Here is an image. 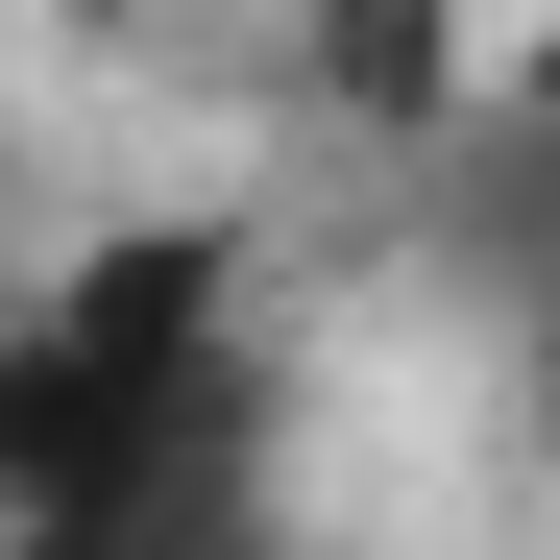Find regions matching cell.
I'll return each mask as SVG.
<instances>
[{"mask_svg":"<svg viewBox=\"0 0 560 560\" xmlns=\"http://www.w3.org/2000/svg\"><path fill=\"white\" fill-rule=\"evenodd\" d=\"M512 268H536V317H560V98L512 122Z\"/></svg>","mask_w":560,"mask_h":560,"instance_id":"7a4b0ae2","label":"cell"},{"mask_svg":"<svg viewBox=\"0 0 560 560\" xmlns=\"http://www.w3.org/2000/svg\"><path fill=\"white\" fill-rule=\"evenodd\" d=\"M0 268H49V244H25V147H0Z\"/></svg>","mask_w":560,"mask_h":560,"instance_id":"3957f363","label":"cell"},{"mask_svg":"<svg viewBox=\"0 0 560 560\" xmlns=\"http://www.w3.org/2000/svg\"><path fill=\"white\" fill-rule=\"evenodd\" d=\"M268 73L341 147H463L488 122V0H268Z\"/></svg>","mask_w":560,"mask_h":560,"instance_id":"6da1fadb","label":"cell"}]
</instances>
